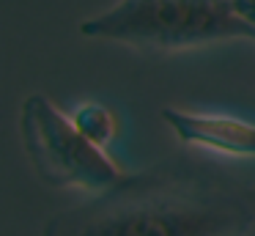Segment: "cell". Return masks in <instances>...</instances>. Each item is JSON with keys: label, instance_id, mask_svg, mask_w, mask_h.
I'll list each match as a JSON object with an SVG mask.
<instances>
[{"label": "cell", "instance_id": "1", "mask_svg": "<svg viewBox=\"0 0 255 236\" xmlns=\"http://www.w3.org/2000/svg\"><path fill=\"white\" fill-rule=\"evenodd\" d=\"M255 184L192 165L127 173L116 187L55 214L44 236H250Z\"/></svg>", "mask_w": 255, "mask_h": 236}, {"label": "cell", "instance_id": "2", "mask_svg": "<svg viewBox=\"0 0 255 236\" xmlns=\"http://www.w3.org/2000/svg\"><path fill=\"white\" fill-rule=\"evenodd\" d=\"M80 33L143 52H181L228 38H253L255 27L231 0H118L80 22Z\"/></svg>", "mask_w": 255, "mask_h": 236}, {"label": "cell", "instance_id": "3", "mask_svg": "<svg viewBox=\"0 0 255 236\" xmlns=\"http://www.w3.org/2000/svg\"><path fill=\"white\" fill-rule=\"evenodd\" d=\"M19 129L36 173L52 187H77L99 195L127 176L107 148L91 143L74 126L72 115L44 93H30L22 102Z\"/></svg>", "mask_w": 255, "mask_h": 236}, {"label": "cell", "instance_id": "4", "mask_svg": "<svg viewBox=\"0 0 255 236\" xmlns=\"http://www.w3.org/2000/svg\"><path fill=\"white\" fill-rule=\"evenodd\" d=\"M162 121L187 146L209 148L231 157H255V124L231 115L189 113L178 107H162Z\"/></svg>", "mask_w": 255, "mask_h": 236}, {"label": "cell", "instance_id": "5", "mask_svg": "<svg viewBox=\"0 0 255 236\" xmlns=\"http://www.w3.org/2000/svg\"><path fill=\"white\" fill-rule=\"evenodd\" d=\"M72 121L91 143L107 148L118 135V118L110 107L99 102H88V104H80L77 110L72 113Z\"/></svg>", "mask_w": 255, "mask_h": 236}, {"label": "cell", "instance_id": "6", "mask_svg": "<svg viewBox=\"0 0 255 236\" xmlns=\"http://www.w3.org/2000/svg\"><path fill=\"white\" fill-rule=\"evenodd\" d=\"M231 5L236 8V14L242 19H247L255 27V0H231Z\"/></svg>", "mask_w": 255, "mask_h": 236}, {"label": "cell", "instance_id": "7", "mask_svg": "<svg viewBox=\"0 0 255 236\" xmlns=\"http://www.w3.org/2000/svg\"><path fill=\"white\" fill-rule=\"evenodd\" d=\"M250 236H255V234H250Z\"/></svg>", "mask_w": 255, "mask_h": 236}]
</instances>
